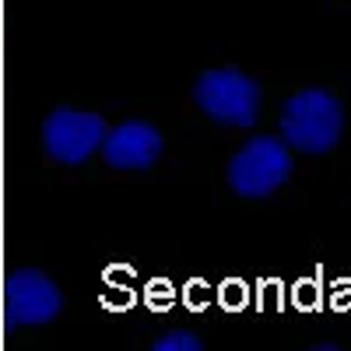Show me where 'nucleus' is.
Segmentation results:
<instances>
[{
	"label": "nucleus",
	"instance_id": "f257e3e1",
	"mask_svg": "<svg viewBox=\"0 0 351 351\" xmlns=\"http://www.w3.org/2000/svg\"><path fill=\"white\" fill-rule=\"evenodd\" d=\"M281 137L288 148L306 155H327L344 134V106L327 88H302L281 106Z\"/></svg>",
	"mask_w": 351,
	"mask_h": 351
},
{
	"label": "nucleus",
	"instance_id": "39448f33",
	"mask_svg": "<svg viewBox=\"0 0 351 351\" xmlns=\"http://www.w3.org/2000/svg\"><path fill=\"white\" fill-rule=\"evenodd\" d=\"M106 130L109 127L99 112L74 109V106H56L43 120V148L60 165H81L102 148Z\"/></svg>",
	"mask_w": 351,
	"mask_h": 351
},
{
	"label": "nucleus",
	"instance_id": "423d86ee",
	"mask_svg": "<svg viewBox=\"0 0 351 351\" xmlns=\"http://www.w3.org/2000/svg\"><path fill=\"white\" fill-rule=\"evenodd\" d=\"M99 152L112 169H152L165 152V141L162 130L152 127L148 120H123L112 130H106Z\"/></svg>",
	"mask_w": 351,
	"mask_h": 351
},
{
	"label": "nucleus",
	"instance_id": "7ed1b4c3",
	"mask_svg": "<svg viewBox=\"0 0 351 351\" xmlns=\"http://www.w3.org/2000/svg\"><path fill=\"white\" fill-rule=\"evenodd\" d=\"M291 176V152L281 137L256 134L228 162V186L239 197H271Z\"/></svg>",
	"mask_w": 351,
	"mask_h": 351
},
{
	"label": "nucleus",
	"instance_id": "20e7f679",
	"mask_svg": "<svg viewBox=\"0 0 351 351\" xmlns=\"http://www.w3.org/2000/svg\"><path fill=\"white\" fill-rule=\"evenodd\" d=\"M4 327L25 330V327H46L64 313V291L56 281L39 267H18L4 281Z\"/></svg>",
	"mask_w": 351,
	"mask_h": 351
},
{
	"label": "nucleus",
	"instance_id": "f03ea898",
	"mask_svg": "<svg viewBox=\"0 0 351 351\" xmlns=\"http://www.w3.org/2000/svg\"><path fill=\"white\" fill-rule=\"evenodd\" d=\"M193 102L208 112L215 123L225 127H253L260 116L263 92L256 77L243 74L239 67H211L193 84Z\"/></svg>",
	"mask_w": 351,
	"mask_h": 351
},
{
	"label": "nucleus",
	"instance_id": "0eeeda50",
	"mask_svg": "<svg viewBox=\"0 0 351 351\" xmlns=\"http://www.w3.org/2000/svg\"><path fill=\"white\" fill-rule=\"evenodd\" d=\"M155 351H204V341L193 330H165L152 341Z\"/></svg>",
	"mask_w": 351,
	"mask_h": 351
}]
</instances>
